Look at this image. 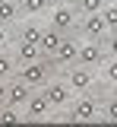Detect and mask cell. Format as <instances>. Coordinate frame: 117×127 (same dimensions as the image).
<instances>
[{"instance_id":"23","label":"cell","mask_w":117,"mask_h":127,"mask_svg":"<svg viewBox=\"0 0 117 127\" xmlns=\"http://www.w3.org/2000/svg\"><path fill=\"white\" fill-rule=\"evenodd\" d=\"M6 41H10V35H6V26H3V22H0V48L6 45Z\"/></svg>"},{"instance_id":"16","label":"cell","mask_w":117,"mask_h":127,"mask_svg":"<svg viewBox=\"0 0 117 127\" xmlns=\"http://www.w3.org/2000/svg\"><path fill=\"white\" fill-rule=\"evenodd\" d=\"M104 6H108L104 0H79V10H82L85 16H89V13H101Z\"/></svg>"},{"instance_id":"22","label":"cell","mask_w":117,"mask_h":127,"mask_svg":"<svg viewBox=\"0 0 117 127\" xmlns=\"http://www.w3.org/2000/svg\"><path fill=\"white\" fill-rule=\"evenodd\" d=\"M10 98V79H0V105Z\"/></svg>"},{"instance_id":"20","label":"cell","mask_w":117,"mask_h":127,"mask_svg":"<svg viewBox=\"0 0 117 127\" xmlns=\"http://www.w3.org/2000/svg\"><path fill=\"white\" fill-rule=\"evenodd\" d=\"M104 79H108V83H117V57L108 61V67H104Z\"/></svg>"},{"instance_id":"9","label":"cell","mask_w":117,"mask_h":127,"mask_svg":"<svg viewBox=\"0 0 117 127\" xmlns=\"http://www.w3.org/2000/svg\"><path fill=\"white\" fill-rule=\"evenodd\" d=\"M16 61H19V64L41 61V45H38V41H25V38H19V45H16Z\"/></svg>"},{"instance_id":"7","label":"cell","mask_w":117,"mask_h":127,"mask_svg":"<svg viewBox=\"0 0 117 127\" xmlns=\"http://www.w3.org/2000/svg\"><path fill=\"white\" fill-rule=\"evenodd\" d=\"M32 92H35L32 86H29L22 76H16V79H10V98H6V102H13V105H25V102L32 98Z\"/></svg>"},{"instance_id":"10","label":"cell","mask_w":117,"mask_h":127,"mask_svg":"<svg viewBox=\"0 0 117 127\" xmlns=\"http://www.w3.org/2000/svg\"><path fill=\"white\" fill-rule=\"evenodd\" d=\"M70 86L76 89V92H85L89 86H92V73H89V67H70V79H67Z\"/></svg>"},{"instance_id":"18","label":"cell","mask_w":117,"mask_h":127,"mask_svg":"<svg viewBox=\"0 0 117 127\" xmlns=\"http://www.w3.org/2000/svg\"><path fill=\"white\" fill-rule=\"evenodd\" d=\"M41 26H25V29H22V38H25V41H41Z\"/></svg>"},{"instance_id":"4","label":"cell","mask_w":117,"mask_h":127,"mask_svg":"<svg viewBox=\"0 0 117 127\" xmlns=\"http://www.w3.org/2000/svg\"><path fill=\"white\" fill-rule=\"evenodd\" d=\"M101 57H104V48H101V41H92V38H85V45H79V61L82 67H98Z\"/></svg>"},{"instance_id":"12","label":"cell","mask_w":117,"mask_h":127,"mask_svg":"<svg viewBox=\"0 0 117 127\" xmlns=\"http://www.w3.org/2000/svg\"><path fill=\"white\" fill-rule=\"evenodd\" d=\"M25 108H29V118H44L48 114V108H51V102H48V95L44 92H32V98L25 102Z\"/></svg>"},{"instance_id":"24","label":"cell","mask_w":117,"mask_h":127,"mask_svg":"<svg viewBox=\"0 0 117 127\" xmlns=\"http://www.w3.org/2000/svg\"><path fill=\"white\" fill-rule=\"evenodd\" d=\"M104 3H117V0H104Z\"/></svg>"},{"instance_id":"17","label":"cell","mask_w":117,"mask_h":127,"mask_svg":"<svg viewBox=\"0 0 117 127\" xmlns=\"http://www.w3.org/2000/svg\"><path fill=\"white\" fill-rule=\"evenodd\" d=\"M101 16H104V22H108V29L114 32V29H117V3H108V6L101 10Z\"/></svg>"},{"instance_id":"8","label":"cell","mask_w":117,"mask_h":127,"mask_svg":"<svg viewBox=\"0 0 117 127\" xmlns=\"http://www.w3.org/2000/svg\"><path fill=\"white\" fill-rule=\"evenodd\" d=\"M70 114H73V121H95V118H98V105H95V98H85L82 95V98L73 105Z\"/></svg>"},{"instance_id":"1","label":"cell","mask_w":117,"mask_h":127,"mask_svg":"<svg viewBox=\"0 0 117 127\" xmlns=\"http://www.w3.org/2000/svg\"><path fill=\"white\" fill-rule=\"evenodd\" d=\"M51 67H54V61H32V64H22L19 67V76L25 79L32 89H41V86H48V76H51Z\"/></svg>"},{"instance_id":"6","label":"cell","mask_w":117,"mask_h":127,"mask_svg":"<svg viewBox=\"0 0 117 127\" xmlns=\"http://www.w3.org/2000/svg\"><path fill=\"white\" fill-rule=\"evenodd\" d=\"M60 41H63V32L54 29V26H48V29L41 32V41H38V45H41V54H44V57H54L57 48H60Z\"/></svg>"},{"instance_id":"11","label":"cell","mask_w":117,"mask_h":127,"mask_svg":"<svg viewBox=\"0 0 117 127\" xmlns=\"http://www.w3.org/2000/svg\"><path fill=\"white\" fill-rule=\"evenodd\" d=\"M51 26H54V29H60L63 35H67V32L76 26V16H73V10H67V6H57V10H54V16H51Z\"/></svg>"},{"instance_id":"5","label":"cell","mask_w":117,"mask_h":127,"mask_svg":"<svg viewBox=\"0 0 117 127\" xmlns=\"http://www.w3.org/2000/svg\"><path fill=\"white\" fill-rule=\"evenodd\" d=\"M82 32L85 38H92V41H101L104 38V32H108V22H104V16L101 13H89L82 19Z\"/></svg>"},{"instance_id":"15","label":"cell","mask_w":117,"mask_h":127,"mask_svg":"<svg viewBox=\"0 0 117 127\" xmlns=\"http://www.w3.org/2000/svg\"><path fill=\"white\" fill-rule=\"evenodd\" d=\"M48 3H51V0H22V10H25V13H32V16H38V13H44V10H48Z\"/></svg>"},{"instance_id":"19","label":"cell","mask_w":117,"mask_h":127,"mask_svg":"<svg viewBox=\"0 0 117 127\" xmlns=\"http://www.w3.org/2000/svg\"><path fill=\"white\" fill-rule=\"evenodd\" d=\"M104 48H108L111 57H117V29L111 32V35H104Z\"/></svg>"},{"instance_id":"21","label":"cell","mask_w":117,"mask_h":127,"mask_svg":"<svg viewBox=\"0 0 117 127\" xmlns=\"http://www.w3.org/2000/svg\"><path fill=\"white\" fill-rule=\"evenodd\" d=\"M104 121H117V98L108 102V108H104Z\"/></svg>"},{"instance_id":"3","label":"cell","mask_w":117,"mask_h":127,"mask_svg":"<svg viewBox=\"0 0 117 127\" xmlns=\"http://www.w3.org/2000/svg\"><path fill=\"white\" fill-rule=\"evenodd\" d=\"M73 92H76V89H73L70 83H48V86H44V95H48V102L54 108H63L70 98H73Z\"/></svg>"},{"instance_id":"2","label":"cell","mask_w":117,"mask_h":127,"mask_svg":"<svg viewBox=\"0 0 117 127\" xmlns=\"http://www.w3.org/2000/svg\"><path fill=\"white\" fill-rule=\"evenodd\" d=\"M51 61H54V67H73V64L79 61V45H76L73 38H67V35H63V41H60L57 54H54Z\"/></svg>"},{"instance_id":"13","label":"cell","mask_w":117,"mask_h":127,"mask_svg":"<svg viewBox=\"0 0 117 127\" xmlns=\"http://www.w3.org/2000/svg\"><path fill=\"white\" fill-rule=\"evenodd\" d=\"M19 16V6H16V0H0V22L6 26V22H13Z\"/></svg>"},{"instance_id":"14","label":"cell","mask_w":117,"mask_h":127,"mask_svg":"<svg viewBox=\"0 0 117 127\" xmlns=\"http://www.w3.org/2000/svg\"><path fill=\"white\" fill-rule=\"evenodd\" d=\"M16 57H10V54H3L0 51V79H13V73H16Z\"/></svg>"}]
</instances>
